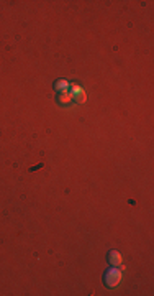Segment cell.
<instances>
[{"label":"cell","mask_w":154,"mask_h":296,"mask_svg":"<svg viewBox=\"0 0 154 296\" xmlns=\"http://www.w3.org/2000/svg\"><path fill=\"white\" fill-rule=\"evenodd\" d=\"M71 96H72V94L64 91V92H62V97H61V102H62V104H67V102L71 101Z\"/></svg>","instance_id":"cell-3"},{"label":"cell","mask_w":154,"mask_h":296,"mask_svg":"<svg viewBox=\"0 0 154 296\" xmlns=\"http://www.w3.org/2000/svg\"><path fill=\"white\" fill-rule=\"evenodd\" d=\"M67 86H69V84H67V81H59V82H57V89H62V92L67 89Z\"/></svg>","instance_id":"cell-4"},{"label":"cell","mask_w":154,"mask_h":296,"mask_svg":"<svg viewBox=\"0 0 154 296\" xmlns=\"http://www.w3.org/2000/svg\"><path fill=\"white\" fill-rule=\"evenodd\" d=\"M121 281V273H120V270L118 268H112V270H108L107 271V275H105V283L108 285V286H116Z\"/></svg>","instance_id":"cell-1"},{"label":"cell","mask_w":154,"mask_h":296,"mask_svg":"<svg viewBox=\"0 0 154 296\" xmlns=\"http://www.w3.org/2000/svg\"><path fill=\"white\" fill-rule=\"evenodd\" d=\"M110 263H112L113 267H118L120 263H121V255L118 252H112V255H110Z\"/></svg>","instance_id":"cell-2"}]
</instances>
